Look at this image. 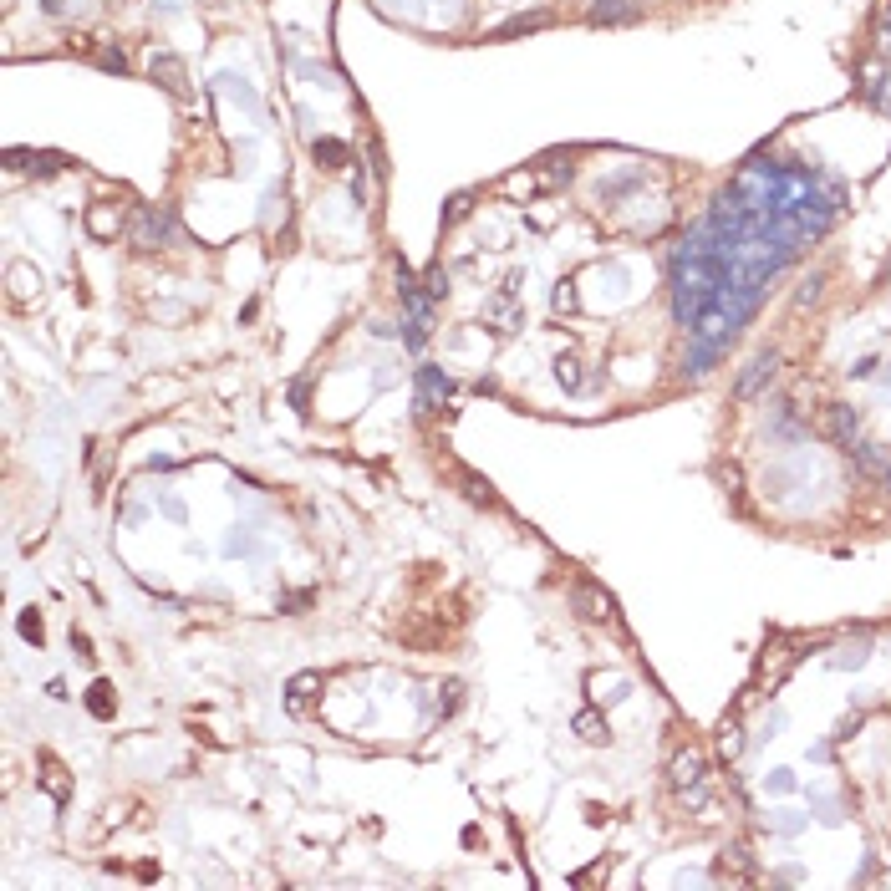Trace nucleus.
Here are the masks:
<instances>
[{
    "mask_svg": "<svg viewBox=\"0 0 891 891\" xmlns=\"http://www.w3.org/2000/svg\"><path fill=\"white\" fill-rule=\"evenodd\" d=\"M673 785L683 790V800L703 805V754H698V749H683V754L673 759Z\"/></svg>",
    "mask_w": 891,
    "mask_h": 891,
    "instance_id": "1",
    "label": "nucleus"
},
{
    "mask_svg": "<svg viewBox=\"0 0 891 891\" xmlns=\"http://www.w3.org/2000/svg\"><path fill=\"white\" fill-rule=\"evenodd\" d=\"M169 235H174V219H169V209H143V214H138V225H133V240H138L143 250H158V245H169Z\"/></svg>",
    "mask_w": 891,
    "mask_h": 891,
    "instance_id": "2",
    "label": "nucleus"
},
{
    "mask_svg": "<svg viewBox=\"0 0 891 891\" xmlns=\"http://www.w3.org/2000/svg\"><path fill=\"white\" fill-rule=\"evenodd\" d=\"M774 372H779V352H764V357H754V362H749V372L739 377V387H734V393H739V398H754L764 382H774Z\"/></svg>",
    "mask_w": 891,
    "mask_h": 891,
    "instance_id": "3",
    "label": "nucleus"
},
{
    "mask_svg": "<svg viewBox=\"0 0 891 891\" xmlns=\"http://www.w3.org/2000/svg\"><path fill=\"white\" fill-rule=\"evenodd\" d=\"M449 377H438V367H423L418 372V408L428 413V408H438V403H449Z\"/></svg>",
    "mask_w": 891,
    "mask_h": 891,
    "instance_id": "4",
    "label": "nucleus"
},
{
    "mask_svg": "<svg viewBox=\"0 0 891 891\" xmlns=\"http://www.w3.org/2000/svg\"><path fill=\"white\" fill-rule=\"evenodd\" d=\"M825 418H830V433H835V443H841V449H851V443H856V433H861L856 413H851L846 403H830V408H825Z\"/></svg>",
    "mask_w": 891,
    "mask_h": 891,
    "instance_id": "5",
    "label": "nucleus"
},
{
    "mask_svg": "<svg viewBox=\"0 0 891 891\" xmlns=\"http://www.w3.org/2000/svg\"><path fill=\"white\" fill-rule=\"evenodd\" d=\"M576 606H581V617H591V622H611V617H617L611 596H601L596 586H576Z\"/></svg>",
    "mask_w": 891,
    "mask_h": 891,
    "instance_id": "6",
    "label": "nucleus"
},
{
    "mask_svg": "<svg viewBox=\"0 0 891 891\" xmlns=\"http://www.w3.org/2000/svg\"><path fill=\"white\" fill-rule=\"evenodd\" d=\"M153 77H163V87L179 92V97L189 92V82H184V62H179V57H153Z\"/></svg>",
    "mask_w": 891,
    "mask_h": 891,
    "instance_id": "7",
    "label": "nucleus"
},
{
    "mask_svg": "<svg viewBox=\"0 0 891 891\" xmlns=\"http://www.w3.org/2000/svg\"><path fill=\"white\" fill-rule=\"evenodd\" d=\"M540 26H550V11H535V16H515V21H505L494 36L505 41V36H520V31H540Z\"/></svg>",
    "mask_w": 891,
    "mask_h": 891,
    "instance_id": "8",
    "label": "nucleus"
},
{
    "mask_svg": "<svg viewBox=\"0 0 891 891\" xmlns=\"http://www.w3.org/2000/svg\"><path fill=\"white\" fill-rule=\"evenodd\" d=\"M321 678L316 673H301L296 683H291V708H306V698H311V688H316Z\"/></svg>",
    "mask_w": 891,
    "mask_h": 891,
    "instance_id": "9",
    "label": "nucleus"
},
{
    "mask_svg": "<svg viewBox=\"0 0 891 891\" xmlns=\"http://www.w3.org/2000/svg\"><path fill=\"white\" fill-rule=\"evenodd\" d=\"M576 729H581V739H591V744L606 739V729H601V718H596V713H581V718H576Z\"/></svg>",
    "mask_w": 891,
    "mask_h": 891,
    "instance_id": "10",
    "label": "nucleus"
},
{
    "mask_svg": "<svg viewBox=\"0 0 891 891\" xmlns=\"http://www.w3.org/2000/svg\"><path fill=\"white\" fill-rule=\"evenodd\" d=\"M464 489H469V499H484V505H494V489H489V479H479V474H464Z\"/></svg>",
    "mask_w": 891,
    "mask_h": 891,
    "instance_id": "11",
    "label": "nucleus"
},
{
    "mask_svg": "<svg viewBox=\"0 0 891 891\" xmlns=\"http://www.w3.org/2000/svg\"><path fill=\"white\" fill-rule=\"evenodd\" d=\"M97 62H102L107 72H128V57H123V51H102V57H97Z\"/></svg>",
    "mask_w": 891,
    "mask_h": 891,
    "instance_id": "12",
    "label": "nucleus"
},
{
    "mask_svg": "<svg viewBox=\"0 0 891 891\" xmlns=\"http://www.w3.org/2000/svg\"><path fill=\"white\" fill-rule=\"evenodd\" d=\"M92 230H97V235H113L118 225H113V214H107V209H97V214H92Z\"/></svg>",
    "mask_w": 891,
    "mask_h": 891,
    "instance_id": "13",
    "label": "nucleus"
},
{
    "mask_svg": "<svg viewBox=\"0 0 891 891\" xmlns=\"http://www.w3.org/2000/svg\"><path fill=\"white\" fill-rule=\"evenodd\" d=\"M46 785H51V795H67V785H62V769H57V764H46Z\"/></svg>",
    "mask_w": 891,
    "mask_h": 891,
    "instance_id": "14",
    "label": "nucleus"
},
{
    "mask_svg": "<svg viewBox=\"0 0 891 891\" xmlns=\"http://www.w3.org/2000/svg\"><path fill=\"white\" fill-rule=\"evenodd\" d=\"M876 479H881V489H886V494H891V459H886V464H881V469H876Z\"/></svg>",
    "mask_w": 891,
    "mask_h": 891,
    "instance_id": "15",
    "label": "nucleus"
}]
</instances>
